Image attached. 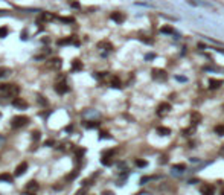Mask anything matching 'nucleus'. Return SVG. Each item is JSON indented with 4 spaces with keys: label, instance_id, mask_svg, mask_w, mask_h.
Segmentation results:
<instances>
[{
    "label": "nucleus",
    "instance_id": "obj_27",
    "mask_svg": "<svg viewBox=\"0 0 224 195\" xmlns=\"http://www.w3.org/2000/svg\"><path fill=\"white\" fill-rule=\"evenodd\" d=\"M32 139H34L35 142H37V140H40V131H34V133H32Z\"/></svg>",
    "mask_w": 224,
    "mask_h": 195
},
{
    "label": "nucleus",
    "instance_id": "obj_15",
    "mask_svg": "<svg viewBox=\"0 0 224 195\" xmlns=\"http://www.w3.org/2000/svg\"><path fill=\"white\" fill-rule=\"evenodd\" d=\"M154 78L165 79V78H166V72H165V70H154Z\"/></svg>",
    "mask_w": 224,
    "mask_h": 195
},
{
    "label": "nucleus",
    "instance_id": "obj_6",
    "mask_svg": "<svg viewBox=\"0 0 224 195\" xmlns=\"http://www.w3.org/2000/svg\"><path fill=\"white\" fill-rule=\"evenodd\" d=\"M26 169H28V163L26 162H21V163L15 168V172H14V175L15 177H20V175H23L25 172H26Z\"/></svg>",
    "mask_w": 224,
    "mask_h": 195
},
{
    "label": "nucleus",
    "instance_id": "obj_28",
    "mask_svg": "<svg viewBox=\"0 0 224 195\" xmlns=\"http://www.w3.org/2000/svg\"><path fill=\"white\" fill-rule=\"evenodd\" d=\"M172 169H178V171H183V169H186V166H185V165H174V166H172Z\"/></svg>",
    "mask_w": 224,
    "mask_h": 195
},
{
    "label": "nucleus",
    "instance_id": "obj_9",
    "mask_svg": "<svg viewBox=\"0 0 224 195\" xmlns=\"http://www.w3.org/2000/svg\"><path fill=\"white\" fill-rule=\"evenodd\" d=\"M169 110H171V105L168 102H162V104L159 105V115H166Z\"/></svg>",
    "mask_w": 224,
    "mask_h": 195
},
{
    "label": "nucleus",
    "instance_id": "obj_23",
    "mask_svg": "<svg viewBox=\"0 0 224 195\" xmlns=\"http://www.w3.org/2000/svg\"><path fill=\"white\" fill-rule=\"evenodd\" d=\"M75 195H87V187H81L79 191H76Z\"/></svg>",
    "mask_w": 224,
    "mask_h": 195
},
{
    "label": "nucleus",
    "instance_id": "obj_1",
    "mask_svg": "<svg viewBox=\"0 0 224 195\" xmlns=\"http://www.w3.org/2000/svg\"><path fill=\"white\" fill-rule=\"evenodd\" d=\"M0 91L6 96V97H12V99H15L18 95V85L15 84H0Z\"/></svg>",
    "mask_w": 224,
    "mask_h": 195
},
{
    "label": "nucleus",
    "instance_id": "obj_25",
    "mask_svg": "<svg viewBox=\"0 0 224 195\" xmlns=\"http://www.w3.org/2000/svg\"><path fill=\"white\" fill-rule=\"evenodd\" d=\"M6 73H9V70L6 69V67H0V78L2 76H5Z\"/></svg>",
    "mask_w": 224,
    "mask_h": 195
},
{
    "label": "nucleus",
    "instance_id": "obj_2",
    "mask_svg": "<svg viewBox=\"0 0 224 195\" xmlns=\"http://www.w3.org/2000/svg\"><path fill=\"white\" fill-rule=\"evenodd\" d=\"M29 123V117H26V116H15L12 119V122H11V127H12L14 130H17V128H21V127H26Z\"/></svg>",
    "mask_w": 224,
    "mask_h": 195
},
{
    "label": "nucleus",
    "instance_id": "obj_31",
    "mask_svg": "<svg viewBox=\"0 0 224 195\" xmlns=\"http://www.w3.org/2000/svg\"><path fill=\"white\" fill-rule=\"evenodd\" d=\"M44 145H49V146H52V145H55V142H53V140H47V142H46Z\"/></svg>",
    "mask_w": 224,
    "mask_h": 195
},
{
    "label": "nucleus",
    "instance_id": "obj_8",
    "mask_svg": "<svg viewBox=\"0 0 224 195\" xmlns=\"http://www.w3.org/2000/svg\"><path fill=\"white\" fill-rule=\"evenodd\" d=\"M12 105L17 107V108H26L28 107V102L23 101L21 97H15V99H12Z\"/></svg>",
    "mask_w": 224,
    "mask_h": 195
},
{
    "label": "nucleus",
    "instance_id": "obj_21",
    "mask_svg": "<svg viewBox=\"0 0 224 195\" xmlns=\"http://www.w3.org/2000/svg\"><path fill=\"white\" fill-rule=\"evenodd\" d=\"M85 127L87 128H96V127H99V122H87Z\"/></svg>",
    "mask_w": 224,
    "mask_h": 195
},
{
    "label": "nucleus",
    "instance_id": "obj_13",
    "mask_svg": "<svg viewBox=\"0 0 224 195\" xmlns=\"http://www.w3.org/2000/svg\"><path fill=\"white\" fill-rule=\"evenodd\" d=\"M157 133L160 134V136H168V134H171V130L166 128V127H159L157 128Z\"/></svg>",
    "mask_w": 224,
    "mask_h": 195
},
{
    "label": "nucleus",
    "instance_id": "obj_11",
    "mask_svg": "<svg viewBox=\"0 0 224 195\" xmlns=\"http://www.w3.org/2000/svg\"><path fill=\"white\" fill-rule=\"evenodd\" d=\"M0 181H6V183H12L14 181V177L8 174V172H3V174H0Z\"/></svg>",
    "mask_w": 224,
    "mask_h": 195
},
{
    "label": "nucleus",
    "instance_id": "obj_10",
    "mask_svg": "<svg viewBox=\"0 0 224 195\" xmlns=\"http://www.w3.org/2000/svg\"><path fill=\"white\" fill-rule=\"evenodd\" d=\"M110 17H111V20H114L116 23H122V21L125 20V15L122 14V12H113Z\"/></svg>",
    "mask_w": 224,
    "mask_h": 195
},
{
    "label": "nucleus",
    "instance_id": "obj_4",
    "mask_svg": "<svg viewBox=\"0 0 224 195\" xmlns=\"http://www.w3.org/2000/svg\"><path fill=\"white\" fill-rule=\"evenodd\" d=\"M200 192H201V195H213L215 187H213L212 185H209V183H204V185L200 186Z\"/></svg>",
    "mask_w": 224,
    "mask_h": 195
},
{
    "label": "nucleus",
    "instance_id": "obj_30",
    "mask_svg": "<svg viewBox=\"0 0 224 195\" xmlns=\"http://www.w3.org/2000/svg\"><path fill=\"white\" fill-rule=\"evenodd\" d=\"M102 195H114V194L111 192V191H104V192H102Z\"/></svg>",
    "mask_w": 224,
    "mask_h": 195
},
{
    "label": "nucleus",
    "instance_id": "obj_5",
    "mask_svg": "<svg viewBox=\"0 0 224 195\" xmlns=\"http://www.w3.org/2000/svg\"><path fill=\"white\" fill-rule=\"evenodd\" d=\"M38 189H40V185L37 183L35 180H31L28 185H26V187H25V191L26 192H32V194H37L38 192Z\"/></svg>",
    "mask_w": 224,
    "mask_h": 195
},
{
    "label": "nucleus",
    "instance_id": "obj_3",
    "mask_svg": "<svg viewBox=\"0 0 224 195\" xmlns=\"http://www.w3.org/2000/svg\"><path fill=\"white\" fill-rule=\"evenodd\" d=\"M55 90H57V93H60V95H64V93H67V84H66V81L61 79V81H58V82L55 84Z\"/></svg>",
    "mask_w": 224,
    "mask_h": 195
},
{
    "label": "nucleus",
    "instance_id": "obj_26",
    "mask_svg": "<svg viewBox=\"0 0 224 195\" xmlns=\"http://www.w3.org/2000/svg\"><path fill=\"white\" fill-rule=\"evenodd\" d=\"M136 166L143 168V166H146V162H145V160H136Z\"/></svg>",
    "mask_w": 224,
    "mask_h": 195
},
{
    "label": "nucleus",
    "instance_id": "obj_18",
    "mask_svg": "<svg viewBox=\"0 0 224 195\" xmlns=\"http://www.w3.org/2000/svg\"><path fill=\"white\" fill-rule=\"evenodd\" d=\"M6 35H8V28L6 26H2L0 28V38H5Z\"/></svg>",
    "mask_w": 224,
    "mask_h": 195
},
{
    "label": "nucleus",
    "instance_id": "obj_7",
    "mask_svg": "<svg viewBox=\"0 0 224 195\" xmlns=\"http://www.w3.org/2000/svg\"><path fill=\"white\" fill-rule=\"evenodd\" d=\"M220 85H223V81H221V79H213V78L209 79V89H210V90L220 89Z\"/></svg>",
    "mask_w": 224,
    "mask_h": 195
},
{
    "label": "nucleus",
    "instance_id": "obj_35",
    "mask_svg": "<svg viewBox=\"0 0 224 195\" xmlns=\"http://www.w3.org/2000/svg\"><path fill=\"white\" fill-rule=\"evenodd\" d=\"M0 143H3V137H0Z\"/></svg>",
    "mask_w": 224,
    "mask_h": 195
},
{
    "label": "nucleus",
    "instance_id": "obj_17",
    "mask_svg": "<svg viewBox=\"0 0 224 195\" xmlns=\"http://www.w3.org/2000/svg\"><path fill=\"white\" fill-rule=\"evenodd\" d=\"M72 69H73V70H81V69H82V64H81V61H78V59H75V61H73V66H72Z\"/></svg>",
    "mask_w": 224,
    "mask_h": 195
},
{
    "label": "nucleus",
    "instance_id": "obj_19",
    "mask_svg": "<svg viewBox=\"0 0 224 195\" xmlns=\"http://www.w3.org/2000/svg\"><path fill=\"white\" fill-rule=\"evenodd\" d=\"M215 133L220 134V136H224V125H217L215 127Z\"/></svg>",
    "mask_w": 224,
    "mask_h": 195
},
{
    "label": "nucleus",
    "instance_id": "obj_20",
    "mask_svg": "<svg viewBox=\"0 0 224 195\" xmlns=\"http://www.w3.org/2000/svg\"><path fill=\"white\" fill-rule=\"evenodd\" d=\"M101 162H102V165H105V166H110L111 163H113V162H111L108 157H102V160H101Z\"/></svg>",
    "mask_w": 224,
    "mask_h": 195
},
{
    "label": "nucleus",
    "instance_id": "obj_24",
    "mask_svg": "<svg viewBox=\"0 0 224 195\" xmlns=\"http://www.w3.org/2000/svg\"><path fill=\"white\" fill-rule=\"evenodd\" d=\"M84 153H85L84 149H76V151H75V154H76V159H81V157L84 155Z\"/></svg>",
    "mask_w": 224,
    "mask_h": 195
},
{
    "label": "nucleus",
    "instance_id": "obj_22",
    "mask_svg": "<svg viewBox=\"0 0 224 195\" xmlns=\"http://www.w3.org/2000/svg\"><path fill=\"white\" fill-rule=\"evenodd\" d=\"M76 175H78V171H73L72 174L66 175V180H73V178H76Z\"/></svg>",
    "mask_w": 224,
    "mask_h": 195
},
{
    "label": "nucleus",
    "instance_id": "obj_32",
    "mask_svg": "<svg viewBox=\"0 0 224 195\" xmlns=\"http://www.w3.org/2000/svg\"><path fill=\"white\" fill-rule=\"evenodd\" d=\"M99 137H101V139H105V137H108V134H107V133H101Z\"/></svg>",
    "mask_w": 224,
    "mask_h": 195
},
{
    "label": "nucleus",
    "instance_id": "obj_29",
    "mask_svg": "<svg viewBox=\"0 0 224 195\" xmlns=\"http://www.w3.org/2000/svg\"><path fill=\"white\" fill-rule=\"evenodd\" d=\"M162 32H168V34H172L174 31L171 29V28H163V29H162Z\"/></svg>",
    "mask_w": 224,
    "mask_h": 195
},
{
    "label": "nucleus",
    "instance_id": "obj_12",
    "mask_svg": "<svg viewBox=\"0 0 224 195\" xmlns=\"http://www.w3.org/2000/svg\"><path fill=\"white\" fill-rule=\"evenodd\" d=\"M200 121H201V115H200V113H197V111H194L191 115V122L194 123V125H197V123H200Z\"/></svg>",
    "mask_w": 224,
    "mask_h": 195
},
{
    "label": "nucleus",
    "instance_id": "obj_33",
    "mask_svg": "<svg viewBox=\"0 0 224 195\" xmlns=\"http://www.w3.org/2000/svg\"><path fill=\"white\" fill-rule=\"evenodd\" d=\"M21 195H35V194H32V192H26V191H25V192H21Z\"/></svg>",
    "mask_w": 224,
    "mask_h": 195
},
{
    "label": "nucleus",
    "instance_id": "obj_34",
    "mask_svg": "<svg viewBox=\"0 0 224 195\" xmlns=\"http://www.w3.org/2000/svg\"><path fill=\"white\" fill-rule=\"evenodd\" d=\"M220 194H221V195H224V187L221 189V192H220Z\"/></svg>",
    "mask_w": 224,
    "mask_h": 195
},
{
    "label": "nucleus",
    "instance_id": "obj_16",
    "mask_svg": "<svg viewBox=\"0 0 224 195\" xmlns=\"http://www.w3.org/2000/svg\"><path fill=\"white\" fill-rule=\"evenodd\" d=\"M111 87H114V89H119L121 87V81H119V78H116V76H113L111 78Z\"/></svg>",
    "mask_w": 224,
    "mask_h": 195
},
{
    "label": "nucleus",
    "instance_id": "obj_14",
    "mask_svg": "<svg viewBox=\"0 0 224 195\" xmlns=\"http://www.w3.org/2000/svg\"><path fill=\"white\" fill-rule=\"evenodd\" d=\"M98 47L99 49L104 47V49H107V50H111V49H113V46H111L108 41H101V43H98Z\"/></svg>",
    "mask_w": 224,
    "mask_h": 195
}]
</instances>
